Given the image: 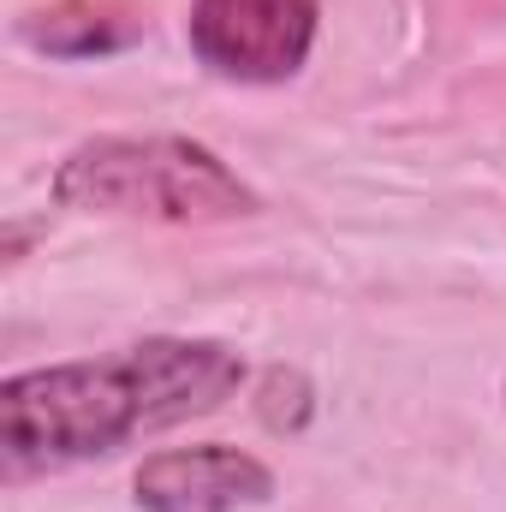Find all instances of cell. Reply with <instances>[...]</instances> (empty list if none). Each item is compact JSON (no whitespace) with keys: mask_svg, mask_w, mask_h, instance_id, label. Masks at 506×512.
Segmentation results:
<instances>
[{"mask_svg":"<svg viewBox=\"0 0 506 512\" xmlns=\"http://www.w3.org/2000/svg\"><path fill=\"white\" fill-rule=\"evenodd\" d=\"M245 387V358L221 340H137L102 358L48 364L0 387L6 483L108 459L143 435L221 411Z\"/></svg>","mask_w":506,"mask_h":512,"instance_id":"6da1fadb","label":"cell"},{"mask_svg":"<svg viewBox=\"0 0 506 512\" xmlns=\"http://www.w3.org/2000/svg\"><path fill=\"white\" fill-rule=\"evenodd\" d=\"M18 36L42 54H66V60H84V54H114L143 36V18L131 12L126 0H60L48 12H30L18 24Z\"/></svg>","mask_w":506,"mask_h":512,"instance_id":"5b68a950","label":"cell"},{"mask_svg":"<svg viewBox=\"0 0 506 512\" xmlns=\"http://www.w3.org/2000/svg\"><path fill=\"white\" fill-rule=\"evenodd\" d=\"M54 203L84 215H131V221H239L262 197L191 137H90L54 167Z\"/></svg>","mask_w":506,"mask_h":512,"instance_id":"7a4b0ae2","label":"cell"},{"mask_svg":"<svg viewBox=\"0 0 506 512\" xmlns=\"http://www.w3.org/2000/svg\"><path fill=\"white\" fill-rule=\"evenodd\" d=\"M322 0H191V54L227 84H286L316 48Z\"/></svg>","mask_w":506,"mask_h":512,"instance_id":"3957f363","label":"cell"},{"mask_svg":"<svg viewBox=\"0 0 506 512\" xmlns=\"http://www.w3.org/2000/svg\"><path fill=\"white\" fill-rule=\"evenodd\" d=\"M143 512H239L274 501V471L221 441L203 447H167L155 459H143L137 483H131Z\"/></svg>","mask_w":506,"mask_h":512,"instance_id":"277c9868","label":"cell"},{"mask_svg":"<svg viewBox=\"0 0 506 512\" xmlns=\"http://www.w3.org/2000/svg\"><path fill=\"white\" fill-rule=\"evenodd\" d=\"M304 417H310V387H304V376L274 370L262 382V423L268 429H304Z\"/></svg>","mask_w":506,"mask_h":512,"instance_id":"8992f818","label":"cell"}]
</instances>
